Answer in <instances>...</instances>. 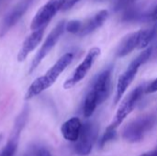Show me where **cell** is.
I'll use <instances>...</instances> for the list:
<instances>
[{
    "instance_id": "4fadbf2b",
    "label": "cell",
    "mask_w": 157,
    "mask_h": 156,
    "mask_svg": "<svg viewBox=\"0 0 157 156\" xmlns=\"http://www.w3.org/2000/svg\"><path fill=\"white\" fill-rule=\"evenodd\" d=\"M45 29H46V27H42L36 30H33V32L25 39V40L17 53V61L18 62H23L28 57V55L33 50L36 49V47L40 44V42L41 41L42 38H43Z\"/></svg>"
},
{
    "instance_id": "ba28073f",
    "label": "cell",
    "mask_w": 157,
    "mask_h": 156,
    "mask_svg": "<svg viewBox=\"0 0 157 156\" xmlns=\"http://www.w3.org/2000/svg\"><path fill=\"white\" fill-rule=\"evenodd\" d=\"M101 53V50L98 47H94L89 50L87 54L86 55L85 59L82 61V63L76 67L75 72L73 73L72 76L67 79L64 84H63V88L64 89H70L74 87L76 84H78L80 81H82L89 70L92 68L93 64L95 63L96 60L98 58V56Z\"/></svg>"
},
{
    "instance_id": "d4e9b609",
    "label": "cell",
    "mask_w": 157,
    "mask_h": 156,
    "mask_svg": "<svg viewBox=\"0 0 157 156\" xmlns=\"http://www.w3.org/2000/svg\"><path fill=\"white\" fill-rule=\"evenodd\" d=\"M149 18H151L152 20H157V6L152 10V12L150 13Z\"/></svg>"
},
{
    "instance_id": "ffe728a7",
    "label": "cell",
    "mask_w": 157,
    "mask_h": 156,
    "mask_svg": "<svg viewBox=\"0 0 157 156\" xmlns=\"http://www.w3.org/2000/svg\"><path fill=\"white\" fill-rule=\"evenodd\" d=\"M116 134H117V131L116 130H112V129H109V128H107L105 133L103 134V136L101 137L100 139V142H99V146L101 148H103L109 142L112 141L115 137H116Z\"/></svg>"
},
{
    "instance_id": "484cf974",
    "label": "cell",
    "mask_w": 157,
    "mask_h": 156,
    "mask_svg": "<svg viewBox=\"0 0 157 156\" xmlns=\"http://www.w3.org/2000/svg\"><path fill=\"white\" fill-rule=\"evenodd\" d=\"M140 156H157V148H155L154 151H152V152H149V153H145V154H142V155Z\"/></svg>"
},
{
    "instance_id": "2e32d148",
    "label": "cell",
    "mask_w": 157,
    "mask_h": 156,
    "mask_svg": "<svg viewBox=\"0 0 157 156\" xmlns=\"http://www.w3.org/2000/svg\"><path fill=\"white\" fill-rule=\"evenodd\" d=\"M98 105L99 104H98V97H97L96 94L94 93L93 90H90L87 93V95H86V97L85 98L84 108H83L84 116L86 118L91 117Z\"/></svg>"
},
{
    "instance_id": "4316f807",
    "label": "cell",
    "mask_w": 157,
    "mask_h": 156,
    "mask_svg": "<svg viewBox=\"0 0 157 156\" xmlns=\"http://www.w3.org/2000/svg\"><path fill=\"white\" fill-rule=\"evenodd\" d=\"M8 1H9V0H0V8H1L6 3H7Z\"/></svg>"
},
{
    "instance_id": "603a6c76",
    "label": "cell",
    "mask_w": 157,
    "mask_h": 156,
    "mask_svg": "<svg viewBox=\"0 0 157 156\" xmlns=\"http://www.w3.org/2000/svg\"><path fill=\"white\" fill-rule=\"evenodd\" d=\"M35 156H52V154L46 148L40 147L35 151Z\"/></svg>"
},
{
    "instance_id": "44dd1931",
    "label": "cell",
    "mask_w": 157,
    "mask_h": 156,
    "mask_svg": "<svg viewBox=\"0 0 157 156\" xmlns=\"http://www.w3.org/2000/svg\"><path fill=\"white\" fill-rule=\"evenodd\" d=\"M135 2H136V0H117L114 5V10L116 12L123 11L126 8L132 6Z\"/></svg>"
},
{
    "instance_id": "5b68a950",
    "label": "cell",
    "mask_w": 157,
    "mask_h": 156,
    "mask_svg": "<svg viewBox=\"0 0 157 156\" xmlns=\"http://www.w3.org/2000/svg\"><path fill=\"white\" fill-rule=\"evenodd\" d=\"M65 24H66V22L64 20L60 21L55 26V28L51 31V33L47 36L42 46L40 47V49L35 55L34 59L32 60L30 68L29 70V74H31L39 66V64L41 63V61L47 56V54L55 46V44L57 43V41L59 40V39L61 38V36L63 34V32L65 30Z\"/></svg>"
},
{
    "instance_id": "83f0119b",
    "label": "cell",
    "mask_w": 157,
    "mask_h": 156,
    "mask_svg": "<svg viewBox=\"0 0 157 156\" xmlns=\"http://www.w3.org/2000/svg\"><path fill=\"white\" fill-rule=\"evenodd\" d=\"M2 138H3V135H2V134H0V142L2 141Z\"/></svg>"
},
{
    "instance_id": "6da1fadb",
    "label": "cell",
    "mask_w": 157,
    "mask_h": 156,
    "mask_svg": "<svg viewBox=\"0 0 157 156\" xmlns=\"http://www.w3.org/2000/svg\"><path fill=\"white\" fill-rule=\"evenodd\" d=\"M74 59V54L72 52H67L63 54L46 73L44 75L37 78L29 86L25 95V99L29 100L34 97L40 95L49 87H51L60 74L69 66Z\"/></svg>"
},
{
    "instance_id": "7402d4cb",
    "label": "cell",
    "mask_w": 157,
    "mask_h": 156,
    "mask_svg": "<svg viewBox=\"0 0 157 156\" xmlns=\"http://www.w3.org/2000/svg\"><path fill=\"white\" fill-rule=\"evenodd\" d=\"M157 92V78L152 81L146 87H145V93L146 94H152Z\"/></svg>"
},
{
    "instance_id": "277c9868",
    "label": "cell",
    "mask_w": 157,
    "mask_h": 156,
    "mask_svg": "<svg viewBox=\"0 0 157 156\" xmlns=\"http://www.w3.org/2000/svg\"><path fill=\"white\" fill-rule=\"evenodd\" d=\"M145 86H140L132 90L121 102L120 108L117 110L114 120L111 124L108 127L112 130H117V128L123 122V120L133 111L135 107L137 106L140 99L143 97L145 93Z\"/></svg>"
},
{
    "instance_id": "7a4b0ae2",
    "label": "cell",
    "mask_w": 157,
    "mask_h": 156,
    "mask_svg": "<svg viewBox=\"0 0 157 156\" xmlns=\"http://www.w3.org/2000/svg\"><path fill=\"white\" fill-rule=\"evenodd\" d=\"M153 52V48L149 47L146 50H144L139 56H137L128 66V68L124 71V73L119 77L118 84H117V89H116V95L114 99V105H117L123 95L125 94L128 87L131 86L132 81L134 80L140 67L144 64L151 57Z\"/></svg>"
},
{
    "instance_id": "7c38bea8",
    "label": "cell",
    "mask_w": 157,
    "mask_h": 156,
    "mask_svg": "<svg viewBox=\"0 0 157 156\" xmlns=\"http://www.w3.org/2000/svg\"><path fill=\"white\" fill-rule=\"evenodd\" d=\"M144 33L145 29H141L136 32H132L123 38L117 49L116 55L120 58H122L132 52L136 48H139Z\"/></svg>"
},
{
    "instance_id": "8fae6325",
    "label": "cell",
    "mask_w": 157,
    "mask_h": 156,
    "mask_svg": "<svg viewBox=\"0 0 157 156\" xmlns=\"http://www.w3.org/2000/svg\"><path fill=\"white\" fill-rule=\"evenodd\" d=\"M112 66L108 67L103 72H101L96 78L91 90L96 94L98 104L103 103L109 97L110 93L111 86V74H112Z\"/></svg>"
},
{
    "instance_id": "e0dca14e",
    "label": "cell",
    "mask_w": 157,
    "mask_h": 156,
    "mask_svg": "<svg viewBox=\"0 0 157 156\" xmlns=\"http://www.w3.org/2000/svg\"><path fill=\"white\" fill-rule=\"evenodd\" d=\"M141 17L142 16L140 15L139 10L132 6H131V7L126 8L125 10H123V14H122L121 20L122 21H125V22H131V21L137 20Z\"/></svg>"
},
{
    "instance_id": "30bf717a",
    "label": "cell",
    "mask_w": 157,
    "mask_h": 156,
    "mask_svg": "<svg viewBox=\"0 0 157 156\" xmlns=\"http://www.w3.org/2000/svg\"><path fill=\"white\" fill-rule=\"evenodd\" d=\"M32 0H22L17 4L3 18L0 24V38L5 36L6 32L16 25V23L26 13Z\"/></svg>"
},
{
    "instance_id": "9c48e42d",
    "label": "cell",
    "mask_w": 157,
    "mask_h": 156,
    "mask_svg": "<svg viewBox=\"0 0 157 156\" xmlns=\"http://www.w3.org/2000/svg\"><path fill=\"white\" fill-rule=\"evenodd\" d=\"M29 107L26 106L23 110L21 111V113L18 115V117L16 119L10 138L8 139L7 143L4 146V148L2 149L0 156H14L17 149V144H18V139H19V135L20 132L22 131V129L24 128L27 120H28V116H29Z\"/></svg>"
},
{
    "instance_id": "8992f818",
    "label": "cell",
    "mask_w": 157,
    "mask_h": 156,
    "mask_svg": "<svg viewBox=\"0 0 157 156\" xmlns=\"http://www.w3.org/2000/svg\"><path fill=\"white\" fill-rule=\"evenodd\" d=\"M98 127L91 123L86 122L82 124L81 131L75 144V152L80 156L88 155L97 141Z\"/></svg>"
},
{
    "instance_id": "ac0fdd59",
    "label": "cell",
    "mask_w": 157,
    "mask_h": 156,
    "mask_svg": "<svg viewBox=\"0 0 157 156\" xmlns=\"http://www.w3.org/2000/svg\"><path fill=\"white\" fill-rule=\"evenodd\" d=\"M157 31V27L155 26L151 29H145V33H144V36L142 40V42L140 44V47L139 49H144L146 48L150 43L151 41L154 40L155 34H156Z\"/></svg>"
},
{
    "instance_id": "9a60e30c",
    "label": "cell",
    "mask_w": 157,
    "mask_h": 156,
    "mask_svg": "<svg viewBox=\"0 0 157 156\" xmlns=\"http://www.w3.org/2000/svg\"><path fill=\"white\" fill-rule=\"evenodd\" d=\"M82 128V122L79 118L74 117L66 120L61 127V132L63 138L69 142H76Z\"/></svg>"
},
{
    "instance_id": "5bb4252c",
    "label": "cell",
    "mask_w": 157,
    "mask_h": 156,
    "mask_svg": "<svg viewBox=\"0 0 157 156\" xmlns=\"http://www.w3.org/2000/svg\"><path fill=\"white\" fill-rule=\"evenodd\" d=\"M109 17V11L108 10H100L98 13H97L96 15H94L92 17L87 18L86 20H85L82 23V27L81 29L78 33V35L80 37H84L86 36L90 33H92L93 31H95L97 29L100 28L104 22L107 20Z\"/></svg>"
},
{
    "instance_id": "3957f363",
    "label": "cell",
    "mask_w": 157,
    "mask_h": 156,
    "mask_svg": "<svg viewBox=\"0 0 157 156\" xmlns=\"http://www.w3.org/2000/svg\"><path fill=\"white\" fill-rule=\"evenodd\" d=\"M156 121V116L154 114H147L139 117L125 127L122 136L129 143H138L142 141L144 135L154 128Z\"/></svg>"
},
{
    "instance_id": "cb8c5ba5",
    "label": "cell",
    "mask_w": 157,
    "mask_h": 156,
    "mask_svg": "<svg viewBox=\"0 0 157 156\" xmlns=\"http://www.w3.org/2000/svg\"><path fill=\"white\" fill-rule=\"evenodd\" d=\"M80 0H67L66 2H65V4H64V6H63V9L62 10H63V11H65V10H69V9H71L76 3H78Z\"/></svg>"
},
{
    "instance_id": "52a82bcc",
    "label": "cell",
    "mask_w": 157,
    "mask_h": 156,
    "mask_svg": "<svg viewBox=\"0 0 157 156\" xmlns=\"http://www.w3.org/2000/svg\"><path fill=\"white\" fill-rule=\"evenodd\" d=\"M66 1L67 0H49L36 13L31 21L30 29L36 30L40 28L47 27L57 12L63 9Z\"/></svg>"
},
{
    "instance_id": "d6986e66",
    "label": "cell",
    "mask_w": 157,
    "mask_h": 156,
    "mask_svg": "<svg viewBox=\"0 0 157 156\" xmlns=\"http://www.w3.org/2000/svg\"><path fill=\"white\" fill-rule=\"evenodd\" d=\"M82 21L80 20H70L65 24V30L72 34H78L81 27H82Z\"/></svg>"
}]
</instances>
